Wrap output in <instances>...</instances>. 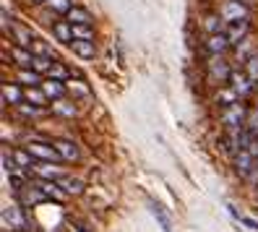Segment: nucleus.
<instances>
[{
	"label": "nucleus",
	"mask_w": 258,
	"mask_h": 232,
	"mask_svg": "<svg viewBox=\"0 0 258 232\" xmlns=\"http://www.w3.org/2000/svg\"><path fill=\"white\" fill-rule=\"evenodd\" d=\"M206 47H209V52L211 55H222L227 47H230V39H227V34H211L209 39H206Z\"/></svg>",
	"instance_id": "9"
},
{
	"label": "nucleus",
	"mask_w": 258,
	"mask_h": 232,
	"mask_svg": "<svg viewBox=\"0 0 258 232\" xmlns=\"http://www.w3.org/2000/svg\"><path fill=\"white\" fill-rule=\"evenodd\" d=\"M21 112H24V115H39L42 107H39V104H32V107H29V104H21Z\"/></svg>",
	"instance_id": "36"
},
{
	"label": "nucleus",
	"mask_w": 258,
	"mask_h": 232,
	"mask_svg": "<svg viewBox=\"0 0 258 232\" xmlns=\"http://www.w3.org/2000/svg\"><path fill=\"white\" fill-rule=\"evenodd\" d=\"M149 211H151V216L157 219V224L162 227V232H172V219H170V214H167L157 201H149Z\"/></svg>",
	"instance_id": "5"
},
{
	"label": "nucleus",
	"mask_w": 258,
	"mask_h": 232,
	"mask_svg": "<svg viewBox=\"0 0 258 232\" xmlns=\"http://www.w3.org/2000/svg\"><path fill=\"white\" fill-rule=\"evenodd\" d=\"M253 154L248 151V149H242L240 154H237V157H235V162H237V169H240V172L242 175H250V169H253Z\"/></svg>",
	"instance_id": "14"
},
{
	"label": "nucleus",
	"mask_w": 258,
	"mask_h": 232,
	"mask_svg": "<svg viewBox=\"0 0 258 232\" xmlns=\"http://www.w3.org/2000/svg\"><path fill=\"white\" fill-rule=\"evenodd\" d=\"M13 57H16V63L24 66V68H26V66H29V68L34 66V55H32V52H26L24 47H13Z\"/></svg>",
	"instance_id": "21"
},
{
	"label": "nucleus",
	"mask_w": 258,
	"mask_h": 232,
	"mask_svg": "<svg viewBox=\"0 0 258 232\" xmlns=\"http://www.w3.org/2000/svg\"><path fill=\"white\" fill-rule=\"evenodd\" d=\"M13 159H16V164H19L21 169H29V167L34 164V157L29 154V149H26V151H13Z\"/></svg>",
	"instance_id": "25"
},
{
	"label": "nucleus",
	"mask_w": 258,
	"mask_h": 232,
	"mask_svg": "<svg viewBox=\"0 0 258 232\" xmlns=\"http://www.w3.org/2000/svg\"><path fill=\"white\" fill-rule=\"evenodd\" d=\"M19 81H21V84H26V86H37V84H42L39 71H29V68L19 71Z\"/></svg>",
	"instance_id": "20"
},
{
	"label": "nucleus",
	"mask_w": 258,
	"mask_h": 232,
	"mask_svg": "<svg viewBox=\"0 0 258 232\" xmlns=\"http://www.w3.org/2000/svg\"><path fill=\"white\" fill-rule=\"evenodd\" d=\"M235 97H237V91H235V89H232V91H222V94H217V104L230 107V104H235Z\"/></svg>",
	"instance_id": "28"
},
{
	"label": "nucleus",
	"mask_w": 258,
	"mask_h": 232,
	"mask_svg": "<svg viewBox=\"0 0 258 232\" xmlns=\"http://www.w3.org/2000/svg\"><path fill=\"white\" fill-rule=\"evenodd\" d=\"M73 26V37L76 39H92V29L86 24H71Z\"/></svg>",
	"instance_id": "26"
},
{
	"label": "nucleus",
	"mask_w": 258,
	"mask_h": 232,
	"mask_svg": "<svg viewBox=\"0 0 258 232\" xmlns=\"http://www.w3.org/2000/svg\"><path fill=\"white\" fill-rule=\"evenodd\" d=\"M71 50L79 55V57H94L97 55V47L92 39H73L71 42Z\"/></svg>",
	"instance_id": "8"
},
{
	"label": "nucleus",
	"mask_w": 258,
	"mask_h": 232,
	"mask_svg": "<svg viewBox=\"0 0 258 232\" xmlns=\"http://www.w3.org/2000/svg\"><path fill=\"white\" fill-rule=\"evenodd\" d=\"M47 73H50V79H60V81H63V79H68V71H66L63 66H57V63H52Z\"/></svg>",
	"instance_id": "30"
},
{
	"label": "nucleus",
	"mask_w": 258,
	"mask_h": 232,
	"mask_svg": "<svg viewBox=\"0 0 258 232\" xmlns=\"http://www.w3.org/2000/svg\"><path fill=\"white\" fill-rule=\"evenodd\" d=\"M3 222L6 224H13V229H26V219L21 216V211L16 206H11V209L3 211Z\"/></svg>",
	"instance_id": "10"
},
{
	"label": "nucleus",
	"mask_w": 258,
	"mask_h": 232,
	"mask_svg": "<svg viewBox=\"0 0 258 232\" xmlns=\"http://www.w3.org/2000/svg\"><path fill=\"white\" fill-rule=\"evenodd\" d=\"M3 97H6V102H11V104H21V99H24V91L19 89V86H3Z\"/></svg>",
	"instance_id": "19"
},
{
	"label": "nucleus",
	"mask_w": 258,
	"mask_h": 232,
	"mask_svg": "<svg viewBox=\"0 0 258 232\" xmlns=\"http://www.w3.org/2000/svg\"><path fill=\"white\" fill-rule=\"evenodd\" d=\"M66 89H68V86L60 84V79H52V81H44V84H42V91H44V94H47V97H55V99L63 97Z\"/></svg>",
	"instance_id": "13"
},
{
	"label": "nucleus",
	"mask_w": 258,
	"mask_h": 232,
	"mask_svg": "<svg viewBox=\"0 0 258 232\" xmlns=\"http://www.w3.org/2000/svg\"><path fill=\"white\" fill-rule=\"evenodd\" d=\"M37 172H39L42 178H52V180H60V178H63V172H60L57 167H50L47 162H39V164H37Z\"/></svg>",
	"instance_id": "23"
},
{
	"label": "nucleus",
	"mask_w": 258,
	"mask_h": 232,
	"mask_svg": "<svg viewBox=\"0 0 258 232\" xmlns=\"http://www.w3.org/2000/svg\"><path fill=\"white\" fill-rule=\"evenodd\" d=\"M52 32H55V37H57V42H66V44H71L73 42V26H71V21L68 24H55L52 26Z\"/></svg>",
	"instance_id": "16"
},
{
	"label": "nucleus",
	"mask_w": 258,
	"mask_h": 232,
	"mask_svg": "<svg viewBox=\"0 0 258 232\" xmlns=\"http://www.w3.org/2000/svg\"><path fill=\"white\" fill-rule=\"evenodd\" d=\"M248 131H250L253 136H258V112H250V118H248Z\"/></svg>",
	"instance_id": "33"
},
{
	"label": "nucleus",
	"mask_w": 258,
	"mask_h": 232,
	"mask_svg": "<svg viewBox=\"0 0 258 232\" xmlns=\"http://www.w3.org/2000/svg\"><path fill=\"white\" fill-rule=\"evenodd\" d=\"M68 21H71V24H86V26H89L94 19H92V13H89L86 8H76V6H73V8L68 11Z\"/></svg>",
	"instance_id": "15"
},
{
	"label": "nucleus",
	"mask_w": 258,
	"mask_h": 232,
	"mask_svg": "<svg viewBox=\"0 0 258 232\" xmlns=\"http://www.w3.org/2000/svg\"><path fill=\"white\" fill-rule=\"evenodd\" d=\"M29 102H32V104H39V107H44V104H47V94H44V91H37V89H32V86H29L26 89V94H24Z\"/></svg>",
	"instance_id": "24"
},
{
	"label": "nucleus",
	"mask_w": 258,
	"mask_h": 232,
	"mask_svg": "<svg viewBox=\"0 0 258 232\" xmlns=\"http://www.w3.org/2000/svg\"><path fill=\"white\" fill-rule=\"evenodd\" d=\"M37 188H39L44 196H52V198H57V201H63V198L68 196L63 188H60V183H47V180H39V183H37Z\"/></svg>",
	"instance_id": "11"
},
{
	"label": "nucleus",
	"mask_w": 258,
	"mask_h": 232,
	"mask_svg": "<svg viewBox=\"0 0 258 232\" xmlns=\"http://www.w3.org/2000/svg\"><path fill=\"white\" fill-rule=\"evenodd\" d=\"M230 81H232V89L237 91L240 97H248L250 91H253V86H255V79H253L250 73H232Z\"/></svg>",
	"instance_id": "3"
},
{
	"label": "nucleus",
	"mask_w": 258,
	"mask_h": 232,
	"mask_svg": "<svg viewBox=\"0 0 258 232\" xmlns=\"http://www.w3.org/2000/svg\"><path fill=\"white\" fill-rule=\"evenodd\" d=\"M11 32H13V37L19 39V47H29V50H32V42H34L32 32H26V29H21V26H11Z\"/></svg>",
	"instance_id": "18"
},
{
	"label": "nucleus",
	"mask_w": 258,
	"mask_h": 232,
	"mask_svg": "<svg viewBox=\"0 0 258 232\" xmlns=\"http://www.w3.org/2000/svg\"><path fill=\"white\" fill-rule=\"evenodd\" d=\"M209 73H211V79H214V81H227L232 76V71L224 66V60L219 55H214V57L209 60Z\"/></svg>",
	"instance_id": "4"
},
{
	"label": "nucleus",
	"mask_w": 258,
	"mask_h": 232,
	"mask_svg": "<svg viewBox=\"0 0 258 232\" xmlns=\"http://www.w3.org/2000/svg\"><path fill=\"white\" fill-rule=\"evenodd\" d=\"M26 149H29V154H32V157H37V159H42V162H57V159H63V157H60V151H57V146H52V144H39V141H34V144H29Z\"/></svg>",
	"instance_id": "1"
},
{
	"label": "nucleus",
	"mask_w": 258,
	"mask_h": 232,
	"mask_svg": "<svg viewBox=\"0 0 258 232\" xmlns=\"http://www.w3.org/2000/svg\"><path fill=\"white\" fill-rule=\"evenodd\" d=\"M224 123L230 126L232 131L240 128L242 123H245V110H242V104H230L227 107V112H224Z\"/></svg>",
	"instance_id": "6"
},
{
	"label": "nucleus",
	"mask_w": 258,
	"mask_h": 232,
	"mask_svg": "<svg viewBox=\"0 0 258 232\" xmlns=\"http://www.w3.org/2000/svg\"><path fill=\"white\" fill-rule=\"evenodd\" d=\"M32 50H34V55H44V57H50V55H52V50H50L44 42H39V39L32 42Z\"/></svg>",
	"instance_id": "31"
},
{
	"label": "nucleus",
	"mask_w": 258,
	"mask_h": 232,
	"mask_svg": "<svg viewBox=\"0 0 258 232\" xmlns=\"http://www.w3.org/2000/svg\"><path fill=\"white\" fill-rule=\"evenodd\" d=\"M55 146H57V151H60V157H63V159H68V162L79 159V149H76L71 141H55Z\"/></svg>",
	"instance_id": "17"
},
{
	"label": "nucleus",
	"mask_w": 258,
	"mask_h": 232,
	"mask_svg": "<svg viewBox=\"0 0 258 232\" xmlns=\"http://www.w3.org/2000/svg\"><path fill=\"white\" fill-rule=\"evenodd\" d=\"M47 8H52L57 13H68L73 6H71V0H47Z\"/></svg>",
	"instance_id": "27"
},
{
	"label": "nucleus",
	"mask_w": 258,
	"mask_h": 232,
	"mask_svg": "<svg viewBox=\"0 0 258 232\" xmlns=\"http://www.w3.org/2000/svg\"><path fill=\"white\" fill-rule=\"evenodd\" d=\"M248 34V19H240V21H232L230 29H227V39H230V44H237L242 42Z\"/></svg>",
	"instance_id": "7"
},
{
	"label": "nucleus",
	"mask_w": 258,
	"mask_h": 232,
	"mask_svg": "<svg viewBox=\"0 0 258 232\" xmlns=\"http://www.w3.org/2000/svg\"><path fill=\"white\" fill-rule=\"evenodd\" d=\"M66 86H68L71 94H76V97H89V89L84 84H79V81H68Z\"/></svg>",
	"instance_id": "29"
},
{
	"label": "nucleus",
	"mask_w": 258,
	"mask_h": 232,
	"mask_svg": "<svg viewBox=\"0 0 258 232\" xmlns=\"http://www.w3.org/2000/svg\"><path fill=\"white\" fill-rule=\"evenodd\" d=\"M222 19L227 24H232V21H240V19H248V11L240 0H224L222 3Z\"/></svg>",
	"instance_id": "2"
},
{
	"label": "nucleus",
	"mask_w": 258,
	"mask_h": 232,
	"mask_svg": "<svg viewBox=\"0 0 258 232\" xmlns=\"http://www.w3.org/2000/svg\"><path fill=\"white\" fill-rule=\"evenodd\" d=\"M248 151H250L253 157L258 159V136H253V138H250V144H248Z\"/></svg>",
	"instance_id": "37"
},
{
	"label": "nucleus",
	"mask_w": 258,
	"mask_h": 232,
	"mask_svg": "<svg viewBox=\"0 0 258 232\" xmlns=\"http://www.w3.org/2000/svg\"><path fill=\"white\" fill-rule=\"evenodd\" d=\"M206 26H209V32H211V34H217L222 24H219V19H217V16H209V21H206Z\"/></svg>",
	"instance_id": "35"
},
{
	"label": "nucleus",
	"mask_w": 258,
	"mask_h": 232,
	"mask_svg": "<svg viewBox=\"0 0 258 232\" xmlns=\"http://www.w3.org/2000/svg\"><path fill=\"white\" fill-rule=\"evenodd\" d=\"M50 57H44V55H34V71H50Z\"/></svg>",
	"instance_id": "32"
},
{
	"label": "nucleus",
	"mask_w": 258,
	"mask_h": 232,
	"mask_svg": "<svg viewBox=\"0 0 258 232\" xmlns=\"http://www.w3.org/2000/svg\"><path fill=\"white\" fill-rule=\"evenodd\" d=\"M248 73H250V76H253V79L258 81V55L248 60Z\"/></svg>",
	"instance_id": "34"
},
{
	"label": "nucleus",
	"mask_w": 258,
	"mask_h": 232,
	"mask_svg": "<svg viewBox=\"0 0 258 232\" xmlns=\"http://www.w3.org/2000/svg\"><path fill=\"white\" fill-rule=\"evenodd\" d=\"M227 209H230V214L235 216V219L237 222H242V224H245L248 229H253V232H258V219H253V216H245V214H237V209L230 204V206H227Z\"/></svg>",
	"instance_id": "22"
},
{
	"label": "nucleus",
	"mask_w": 258,
	"mask_h": 232,
	"mask_svg": "<svg viewBox=\"0 0 258 232\" xmlns=\"http://www.w3.org/2000/svg\"><path fill=\"white\" fill-rule=\"evenodd\" d=\"M57 183H60V188H63L68 196H79V193L84 191V183H81V180H76V178H68V175H63Z\"/></svg>",
	"instance_id": "12"
}]
</instances>
